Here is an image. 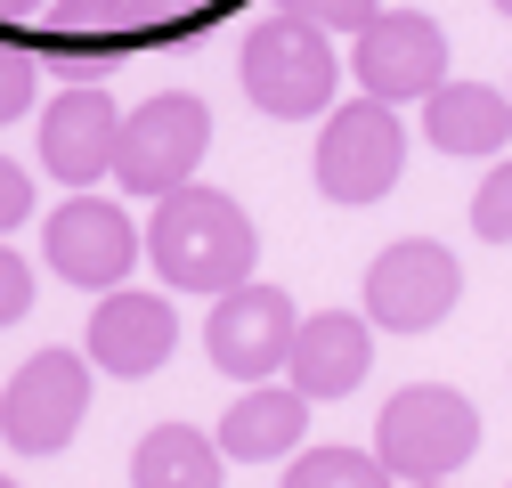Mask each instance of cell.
Segmentation results:
<instances>
[{"instance_id":"603a6c76","label":"cell","mask_w":512,"mask_h":488,"mask_svg":"<svg viewBox=\"0 0 512 488\" xmlns=\"http://www.w3.org/2000/svg\"><path fill=\"white\" fill-rule=\"evenodd\" d=\"M17 220H33V171L0 155V236H9Z\"/></svg>"},{"instance_id":"4fadbf2b","label":"cell","mask_w":512,"mask_h":488,"mask_svg":"<svg viewBox=\"0 0 512 488\" xmlns=\"http://www.w3.org/2000/svg\"><path fill=\"white\" fill-rule=\"evenodd\" d=\"M366 366H374V318H350V310H317L293 342V366L285 375L317 399V407H334L366 383Z\"/></svg>"},{"instance_id":"e0dca14e","label":"cell","mask_w":512,"mask_h":488,"mask_svg":"<svg viewBox=\"0 0 512 488\" xmlns=\"http://www.w3.org/2000/svg\"><path fill=\"white\" fill-rule=\"evenodd\" d=\"M131 33H139L131 0H57L49 9V49H74V57H106Z\"/></svg>"},{"instance_id":"2e32d148","label":"cell","mask_w":512,"mask_h":488,"mask_svg":"<svg viewBox=\"0 0 512 488\" xmlns=\"http://www.w3.org/2000/svg\"><path fill=\"white\" fill-rule=\"evenodd\" d=\"M228 464L236 456L220 448V432H196V423H155L131 448V480L139 488H220Z\"/></svg>"},{"instance_id":"ac0fdd59","label":"cell","mask_w":512,"mask_h":488,"mask_svg":"<svg viewBox=\"0 0 512 488\" xmlns=\"http://www.w3.org/2000/svg\"><path fill=\"white\" fill-rule=\"evenodd\" d=\"M277 480L285 488H374V480H391V464H382V448L374 456L366 448H293Z\"/></svg>"},{"instance_id":"484cf974","label":"cell","mask_w":512,"mask_h":488,"mask_svg":"<svg viewBox=\"0 0 512 488\" xmlns=\"http://www.w3.org/2000/svg\"><path fill=\"white\" fill-rule=\"evenodd\" d=\"M496 17H512V0H496Z\"/></svg>"},{"instance_id":"52a82bcc","label":"cell","mask_w":512,"mask_h":488,"mask_svg":"<svg viewBox=\"0 0 512 488\" xmlns=\"http://www.w3.org/2000/svg\"><path fill=\"white\" fill-rule=\"evenodd\" d=\"M456 301H464V269H456V253L431 244V236L382 244L374 269H366V318H374L382 334H431Z\"/></svg>"},{"instance_id":"d6986e66","label":"cell","mask_w":512,"mask_h":488,"mask_svg":"<svg viewBox=\"0 0 512 488\" xmlns=\"http://www.w3.org/2000/svg\"><path fill=\"white\" fill-rule=\"evenodd\" d=\"M472 228H480L488 244H512V155L480 179V196H472Z\"/></svg>"},{"instance_id":"ffe728a7","label":"cell","mask_w":512,"mask_h":488,"mask_svg":"<svg viewBox=\"0 0 512 488\" xmlns=\"http://www.w3.org/2000/svg\"><path fill=\"white\" fill-rule=\"evenodd\" d=\"M33 90H41V66H33V49H17V41H0V122H17V114H33Z\"/></svg>"},{"instance_id":"8992f818","label":"cell","mask_w":512,"mask_h":488,"mask_svg":"<svg viewBox=\"0 0 512 488\" xmlns=\"http://www.w3.org/2000/svg\"><path fill=\"white\" fill-rule=\"evenodd\" d=\"M90 366L82 350H33L0 391V440L17 456H57L90 415Z\"/></svg>"},{"instance_id":"277c9868","label":"cell","mask_w":512,"mask_h":488,"mask_svg":"<svg viewBox=\"0 0 512 488\" xmlns=\"http://www.w3.org/2000/svg\"><path fill=\"white\" fill-rule=\"evenodd\" d=\"M374 448L391 464V480H456L480 448V407L447 383H407L374 423Z\"/></svg>"},{"instance_id":"6da1fadb","label":"cell","mask_w":512,"mask_h":488,"mask_svg":"<svg viewBox=\"0 0 512 488\" xmlns=\"http://www.w3.org/2000/svg\"><path fill=\"white\" fill-rule=\"evenodd\" d=\"M147 261L171 293H228L252 277V261H261V228H252V212L220 188H171L155 196V228H147Z\"/></svg>"},{"instance_id":"9c48e42d","label":"cell","mask_w":512,"mask_h":488,"mask_svg":"<svg viewBox=\"0 0 512 488\" xmlns=\"http://www.w3.org/2000/svg\"><path fill=\"white\" fill-rule=\"evenodd\" d=\"M41 261H49V277H66V285H82V293H114L122 277H131V261H139V228H131V212H114L106 196L82 188L74 204L49 212Z\"/></svg>"},{"instance_id":"7c38bea8","label":"cell","mask_w":512,"mask_h":488,"mask_svg":"<svg viewBox=\"0 0 512 488\" xmlns=\"http://www.w3.org/2000/svg\"><path fill=\"white\" fill-rule=\"evenodd\" d=\"M90 358H98V375L114 383H139L155 375V366L179 350V318H171V301L163 293H139V285H114L98 301V318H90Z\"/></svg>"},{"instance_id":"30bf717a","label":"cell","mask_w":512,"mask_h":488,"mask_svg":"<svg viewBox=\"0 0 512 488\" xmlns=\"http://www.w3.org/2000/svg\"><path fill=\"white\" fill-rule=\"evenodd\" d=\"M350 74H358V90L391 98V106L399 98H431L447 82V33L423 9H382L350 49Z\"/></svg>"},{"instance_id":"d4e9b609","label":"cell","mask_w":512,"mask_h":488,"mask_svg":"<svg viewBox=\"0 0 512 488\" xmlns=\"http://www.w3.org/2000/svg\"><path fill=\"white\" fill-rule=\"evenodd\" d=\"M41 9V0H0V17H33Z\"/></svg>"},{"instance_id":"cb8c5ba5","label":"cell","mask_w":512,"mask_h":488,"mask_svg":"<svg viewBox=\"0 0 512 488\" xmlns=\"http://www.w3.org/2000/svg\"><path fill=\"white\" fill-rule=\"evenodd\" d=\"M204 9H212V0H131L139 33H171V25H196Z\"/></svg>"},{"instance_id":"3957f363","label":"cell","mask_w":512,"mask_h":488,"mask_svg":"<svg viewBox=\"0 0 512 488\" xmlns=\"http://www.w3.org/2000/svg\"><path fill=\"white\" fill-rule=\"evenodd\" d=\"M212 155V106L196 90H155L147 106L122 114V139H114V188L122 196H171L196 179V163Z\"/></svg>"},{"instance_id":"8fae6325","label":"cell","mask_w":512,"mask_h":488,"mask_svg":"<svg viewBox=\"0 0 512 488\" xmlns=\"http://www.w3.org/2000/svg\"><path fill=\"white\" fill-rule=\"evenodd\" d=\"M114 139H122V114L98 82H74L57 90L49 114H41V171L66 179V188H98L114 171Z\"/></svg>"},{"instance_id":"7402d4cb","label":"cell","mask_w":512,"mask_h":488,"mask_svg":"<svg viewBox=\"0 0 512 488\" xmlns=\"http://www.w3.org/2000/svg\"><path fill=\"white\" fill-rule=\"evenodd\" d=\"M33 310V269L9 253V244H0V326H17Z\"/></svg>"},{"instance_id":"5bb4252c","label":"cell","mask_w":512,"mask_h":488,"mask_svg":"<svg viewBox=\"0 0 512 488\" xmlns=\"http://www.w3.org/2000/svg\"><path fill=\"white\" fill-rule=\"evenodd\" d=\"M309 391L301 383H244V399L220 415V448L236 464H285L309 432Z\"/></svg>"},{"instance_id":"5b68a950","label":"cell","mask_w":512,"mask_h":488,"mask_svg":"<svg viewBox=\"0 0 512 488\" xmlns=\"http://www.w3.org/2000/svg\"><path fill=\"white\" fill-rule=\"evenodd\" d=\"M407 171V131L391 98H350L326 114V139H317V196L326 204H382Z\"/></svg>"},{"instance_id":"7a4b0ae2","label":"cell","mask_w":512,"mask_h":488,"mask_svg":"<svg viewBox=\"0 0 512 488\" xmlns=\"http://www.w3.org/2000/svg\"><path fill=\"white\" fill-rule=\"evenodd\" d=\"M244 98L277 114V122H309V114H334V90H342V57H334V33L301 17V9H277L244 33Z\"/></svg>"},{"instance_id":"ba28073f","label":"cell","mask_w":512,"mask_h":488,"mask_svg":"<svg viewBox=\"0 0 512 488\" xmlns=\"http://www.w3.org/2000/svg\"><path fill=\"white\" fill-rule=\"evenodd\" d=\"M293 342H301V318H293V293L277 285H228L212 293V318H204V350L228 383H269L277 366H293Z\"/></svg>"},{"instance_id":"9a60e30c","label":"cell","mask_w":512,"mask_h":488,"mask_svg":"<svg viewBox=\"0 0 512 488\" xmlns=\"http://www.w3.org/2000/svg\"><path fill=\"white\" fill-rule=\"evenodd\" d=\"M423 139L439 155H504L512 147V98L488 82H439L423 98Z\"/></svg>"},{"instance_id":"44dd1931","label":"cell","mask_w":512,"mask_h":488,"mask_svg":"<svg viewBox=\"0 0 512 488\" xmlns=\"http://www.w3.org/2000/svg\"><path fill=\"white\" fill-rule=\"evenodd\" d=\"M277 9H301V17H317L326 33H366V25L382 17L374 0H277Z\"/></svg>"}]
</instances>
